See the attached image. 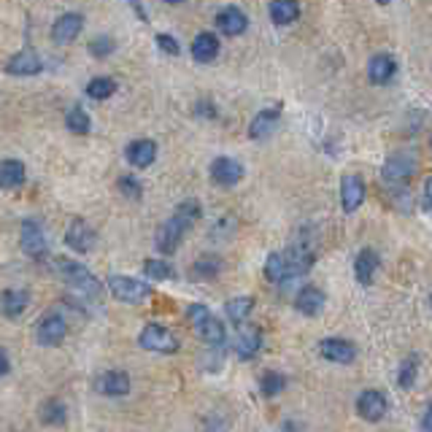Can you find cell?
<instances>
[{
	"label": "cell",
	"mask_w": 432,
	"mask_h": 432,
	"mask_svg": "<svg viewBox=\"0 0 432 432\" xmlns=\"http://www.w3.org/2000/svg\"><path fill=\"white\" fill-rule=\"evenodd\" d=\"M284 256V268H286V279H300V276H306L310 268H313V246L310 241H295L286 252H281Z\"/></svg>",
	"instance_id": "cell-3"
},
{
	"label": "cell",
	"mask_w": 432,
	"mask_h": 432,
	"mask_svg": "<svg viewBox=\"0 0 432 432\" xmlns=\"http://www.w3.org/2000/svg\"><path fill=\"white\" fill-rule=\"evenodd\" d=\"M9 373V354L0 349V376H6Z\"/></svg>",
	"instance_id": "cell-43"
},
{
	"label": "cell",
	"mask_w": 432,
	"mask_h": 432,
	"mask_svg": "<svg viewBox=\"0 0 432 432\" xmlns=\"http://www.w3.org/2000/svg\"><path fill=\"white\" fill-rule=\"evenodd\" d=\"M108 289L111 295L122 300V303H141L151 295V286L138 279H130V276H111L108 279Z\"/></svg>",
	"instance_id": "cell-6"
},
{
	"label": "cell",
	"mask_w": 432,
	"mask_h": 432,
	"mask_svg": "<svg viewBox=\"0 0 432 432\" xmlns=\"http://www.w3.org/2000/svg\"><path fill=\"white\" fill-rule=\"evenodd\" d=\"M127 162L130 165H135V168H148L151 162L157 160V144L154 141H133L130 146H127Z\"/></svg>",
	"instance_id": "cell-25"
},
{
	"label": "cell",
	"mask_w": 432,
	"mask_h": 432,
	"mask_svg": "<svg viewBox=\"0 0 432 432\" xmlns=\"http://www.w3.org/2000/svg\"><path fill=\"white\" fill-rule=\"evenodd\" d=\"M387 397L378 389H364L360 397H357V414L364 418V421H381L387 416Z\"/></svg>",
	"instance_id": "cell-10"
},
{
	"label": "cell",
	"mask_w": 432,
	"mask_h": 432,
	"mask_svg": "<svg viewBox=\"0 0 432 432\" xmlns=\"http://www.w3.org/2000/svg\"><path fill=\"white\" fill-rule=\"evenodd\" d=\"M65 127L76 135L90 133V117H87V111H81V108H70V111L65 114Z\"/></svg>",
	"instance_id": "cell-36"
},
{
	"label": "cell",
	"mask_w": 432,
	"mask_h": 432,
	"mask_svg": "<svg viewBox=\"0 0 432 432\" xmlns=\"http://www.w3.org/2000/svg\"><path fill=\"white\" fill-rule=\"evenodd\" d=\"M216 27L230 36V38H235V36H241L246 33V27H249V19H246V14L241 9H235V6H227V9H222V11L216 14Z\"/></svg>",
	"instance_id": "cell-18"
},
{
	"label": "cell",
	"mask_w": 432,
	"mask_h": 432,
	"mask_svg": "<svg viewBox=\"0 0 432 432\" xmlns=\"http://www.w3.org/2000/svg\"><path fill=\"white\" fill-rule=\"evenodd\" d=\"M65 335H68V324L65 319L57 316V313H49L46 319H40L38 333H36L40 346H60V343L65 340Z\"/></svg>",
	"instance_id": "cell-14"
},
{
	"label": "cell",
	"mask_w": 432,
	"mask_h": 432,
	"mask_svg": "<svg viewBox=\"0 0 432 432\" xmlns=\"http://www.w3.org/2000/svg\"><path fill=\"white\" fill-rule=\"evenodd\" d=\"M324 303H327V295H324L319 286H303L295 297V308L303 313V316H316L322 313Z\"/></svg>",
	"instance_id": "cell-20"
},
{
	"label": "cell",
	"mask_w": 432,
	"mask_h": 432,
	"mask_svg": "<svg viewBox=\"0 0 432 432\" xmlns=\"http://www.w3.org/2000/svg\"><path fill=\"white\" fill-rule=\"evenodd\" d=\"M364 200V181L360 176L354 173H346L343 176V181H340V205H343V211L351 214V211H357Z\"/></svg>",
	"instance_id": "cell-15"
},
{
	"label": "cell",
	"mask_w": 432,
	"mask_h": 432,
	"mask_svg": "<svg viewBox=\"0 0 432 432\" xmlns=\"http://www.w3.org/2000/svg\"><path fill=\"white\" fill-rule=\"evenodd\" d=\"M421 430H432V403L424 408V418H421Z\"/></svg>",
	"instance_id": "cell-42"
},
{
	"label": "cell",
	"mask_w": 432,
	"mask_h": 432,
	"mask_svg": "<svg viewBox=\"0 0 432 432\" xmlns=\"http://www.w3.org/2000/svg\"><path fill=\"white\" fill-rule=\"evenodd\" d=\"M138 343H141V349L160 351V354H176L178 346H181L178 338L168 327H162V324H146L141 338H138Z\"/></svg>",
	"instance_id": "cell-5"
},
{
	"label": "cell",
	"mask_w": 432,
	"mask_h": 432,
	"mask_svg": "<svg viewBox=\"0 0 432 432\" xmlns=\"http://www.w3.org/2000/svg\"><path fill=\"white\" fill-rule=\"evenodd\" d=\"M27 303H30V295L25 289H6L0 295V313L9 316V319H16L27 308Z\"/></svg>",
	"instance_id": "cell-26"
},
{
	"label": "cell",
	"mask_w": 432,
	"mask_h": 432,
	"mask_svg": "<svg viewBox=\"0 0 432 432\" xmlns=\"http://www.w3.org/2000/svg\"><path fill=\"white\" fill-rule=\"evenodd\" d=\"M117 92V81L108 79V76H100V79H92L87 84V94L92 97V100H106L111 94Z\"/></svg>",
	"instance_id": "cell-33"
},
{
	"label": "cell",
	"mask_w": 432,
	"mask_h": 432,
	"mask_svg": "<svg viewBox=\"0 0 432 432\" xmlns=\"http://www.w3.org/2000/svg\"><path fill=\"white\" fill-rule=\"evenodd\" d=\"M119 189L124 198H130V200H141L144 198V187H141V181L135 178V176H124L119 181Z\"/></svg>",
	"instance_id": "cell-40"
},
{
	"label": "cell",
	"mask_w": 432,
	"mask_h": 432,
	"mask_svg": "<svg viewBox=\"0 0 432 432\" xmlns=\"http://www.w3.org/2000/svg\"><path fill=\"white\" fill-rule=\"evenodd\" d=\"M94 387L106 397H124L130 392V378L124 370H106L103 376L94 381Z\"/></svg>",
	"instance_id": "cell-17"
},
{
	"label": "cell",
	"mask_w": 432,
	"mask_h": 432,
	"mask_svg": "<svg viewBox=\"0 0 432 432\" xmlns=\"http://www.w3.org/2000/svg\"><path fill=\"white\" fill-rule=\"evenodd\" d=\"M281 117V106H273V108H262L259 114H256L252 124H249V138H254V141H262V138H268L273 133V127H276V122Z\"/></svg>",
	"instance_id": "cell-23"
},
{
	"label": "cell",
	"mask_w": 432,
	"mask_h": 432,
	"mask_svg": "<svg viewBox=\"0 0 432 432\" xmlns=\"http://www.w3.org/2000/svg\"><path fill=\"white\" fill-rule=\"evenodd\" d=\"M144 273H146L148 279H154V281L176 279L173 265H171V262H165V259H146V262H144Z\"/></svg>",
	"instance_id": "cell-32"
},
{
	"label": "cell",
	"mask_w": 432,
	"mask_h": 432,
	"mask_svg": "<svg viewBox=\"0 0 432 432\" xmlns=\"http://www.w3.org/2000/svg\"><path fill=\"white\" fill-rule=\"evenodd\" d=\"M397 73V63L392 60L389 54H373L367 60V79L370 84H387V81L394 79Z\"/></svg>",
	"instance_id": "cell-21"
},
{
	"label": "cell",
	"mask_w": 432,
	"mask_h": 432,
	"mask_svg": "<svg viewBox=\"0 0 432 432\" xmlns=\"http://www.w3.org/2000/svg\"><path fill=\"white\" fill-rule=\"evenodd\" d=\"M57 273L65 279V284H70L73 289L84 292L87 297L100 295V281H97V279H94L92 273L84 268L81 262H70V259H65V256H60V259H57Z\"/></svg>",
	"instance_id": "cell-2"
},
{
	"label": "cell",
	"mask_w": 432,
	"mask_h": 432,
	"mask_svg": "<svg viewBox=\"0 0 432 432\" xmlns=\"http://www.w3.org/2000/svg\"><path fill=\"white\" fill-rule=\"evenodd\" d=\"M297 16H300V6L297 0H273L270 3V19L276 25H292Z\"/></svg>",
	"instance_id": "cell-27"
},
{
	"label": "cell",
	"mask_w": 432,
	"mask_h": 432,
	"mask_svg": "<svg viewBox=\"0 0 432 432\" xmlns=\"http://www.w3.org/2000/svg\"><path fill=\"white\" fill-rule=\"evenodd\" d=\"M262 349V333L256 330V327H243L238 338H235V354H238V360L243 362H249V360H254L256 354Z\"/></svg>",
	"instance_id": "cell-19"
},
{
	"label": "cell",
	"mask_w": 432,
	"mask_h": 432,
	"mask_svg": "<svg viewBox=\"0 0 432 432\" xmlns=\"http://www.w3.org/2000/svg\"><path fill=\"white\" fill-rule=\"evenodd\" d=\"M157 46H160L165 54H178V52H181L178 40H176L173 36H165V33H160V36H157Z\"/></svg>",
	"instance_id": "cell-41"
},
{
	"label": "cell",
	"mask_w": 432,
	"mask_h": 432,
	"mask_svg": "<svg viewBox=\"0 0 432 432\" xmlns=\"http://www.w3.org/2000/svg\"><path fill=\"white\" fill-rule=\"evenodd\" d=\"M94 230L84 222V219H73L70 222V227L65 232V243L73 249V252H79V254H87V252H92L94 246Z\"/></svg>",
	"instance_id": "cell-13"
},
{
	"label": "cell",
	"mask_w": 432,
	"mask_h": 432,
	"mask_svg": "<svg viewBox=\"0 0 432 432\" xmlns=\"http://www.w3.org/2000/svg\"><path fill=\"white\" fill-rule=\"evenodd\" d=\"M381 268V259L373 249H362L357 259H354V276H357V281L362 284V286H370L373 279H376V270Z\"/></svg>",
	"instance_id": "cell-22"
},
{
	"label": "cell",
	"mask_w": 432,
	"mask_h": 432,
	"mask_svg": "<svg viewBox=\"0 0 432 432\" xmlns=\"http://www.w3.org/2000/svg\"><path fill=\"white\" fill-rule=\"evenodd\" d=\"M430 306H432V295H430Z\"/></svg>",
	"instance_id": "cell-48"
},
{
	"label": "cell",
	"mask_w": 432,
	"mask_h": 432,
	"mask_svg": "<svg viewBox=\"0 0 432 432\" xmlns=\"http://www.w3.org/2000/svg\"><path fill=\"white\" fill-rule=\"evenodd\" d=\"M219 270H222V259L214 254H202L195 262V276H200V279H216Z\"/></svg>",
	"instance_id": "cell-35"
},
{
	"label": "cell",
	"mask_w": 432,
	"mask_h": 432,
	"mask_svg": "<svg viewBox=\"0 0 432 432\" xmlns=\"http://www.w3.org/2000/svg\"><path fill=\"white\" fill-rule=\"evenodd\" d=\"M319 351H322L324 360L338 364H351L357 360V346L346 338H324V340H319Z\"/></svg>",
	"instance_id": "cell-9"
},
{
	"label": "cell",
	"mask_w": 432,
	"mask_h": 432,
	"mask_svg": "<svg viewBox=\"0 0 432 432\" xmlns=\"http://www.w3.org/2000/svg\"><path fill=\"white\" fill-rule=\"evenodd\" d=\"M40 68H43V63H40L38 54L33 49H22L6 63V73H11V76H36V73H40Z\"/></svg>",
	"instance_id": "cell-16"
},
{
	"label": "cell",
	"mask_w": 432,
	"mask_h": 432,
	"mask_svg": "<svg viewBox=\"0 0 432 432\" xmlns=\"http://www.w3.org/2000/svg\"><path fill=\"white\" fill-rule=\"evenodd\" d=\"M130 6L138 11V16H141V19H146V14H144V9H141V0H130Z\"/></svg>",
	"instance_id": "cell-45"
},
{
	"label": "cell",
	"mask_w": 432,
	"mask_h": 432,
	"mask_svg": "<svg viewBox=\"0 0 432 432\" xmlns=\"http://www.w3.org/2000/svg\"><path fill=\"white\" fill-rule=\"evenodd\" d=\"M165 3H173V6H176V3H181V0H165Z\"/></svg>",
	"instance_id": "cell-47"
},
{
	"label": "cell",
	"mask_w": 432,
	"mask_h": 432,
	"mask_svg": "<svg viewBox=\"0 0 432 432\" xmlns=\"http://www.w3.org/2000/svg\"><path fill=\"white\" fill-rule=\"evenodd\" d=\"M265 279H268L270 284H284V281H289V279H286V268H284L281 252H276V254H270V256H268V262H265Z\"/></svg>",
	"instance_id": "cell-34"
},
{
	"label": "cell",
	"mask_w": 432,
	"mask_h": 432,
	"mask_svg": "<svg viewBox=\"0 0 432 432\" xmlns=\"http://www.w3.org/2000/svg\"><path fill=\"white\" fill-rule=\"evenodd\" d=\"M211 178H214V184L225 189L235 187L243 178V165L238 160H232V157H216L211 162Z\"/></svg>",
	"instance_id": "cell-11"
},
{
	"label": "cell",
	"mask_w": 432,
	"mask_h": 432,
	"mask_svg": "<svg viewBox=\"0 0 432 432\" xmlns=\"http://www.w3.org/2000/svg\"><path fill=\"white\" fill-rule=\"evenodd\" d=\"M84 30V16L81 14H63L57 16V22L52 27V38L57 46H68L79 38V33Z\"/></svg>",
	"instance_id": "cell-12"
},
{
	"label": "cell",
	"mask_w": 432,
	"mask_h": 432,
	"mask_svg": "<svg viewBox=\"0 0 432 432\" xmlns=\"http://www.w3.org/2000/svg\"><path fill=\"white\" fill-rule=\"evenodd\" d=\"M416 173V160L411 154H392L389 160L384 162V171H381V181L384 187L397 189L411 181V176Z\"/></svg>",
	"instance_id": "cell-4"
},
{
	"label": "cell",
	"mask_w": 432,
	"mask_h": 432,
	"mask_svg": "<svg viewBox=\"0 0 432 432\" xmlns=\"http://www.w3.org/2000/svg\"><path fill=\"white\" fill-rule=\"evenodd\" d=\"M225 310H227L230 322L235 324H243L249 316H252V310H254V297H232V300H227V306H225Z\"/></svg>",
	"instance_id": "cell-29"
},
{
	"label": "cell",
	"mask_w": 432,
	"mask_h": 432,
	"mask_svg": "<svg viewBox=\"0 0 432 432\" xmlns=\"http://www.w3.org/2000/svg\"><path fill=\"white\" fill-rule=\"evenodd\" d=\"M38 418L43 421V424H65L68 408L60 403V400H46V403L40 405Z\"/></svg>",
	"instance_id": "cell-30"
},
{
	"label": "cell",
	"mask_w": 432,
	"mask_h": 432,
	"mask_svg": "<svg viewBox=\"0 0 432 432\" xmlns=\"http://www.w3.org/2000/svg\"><path fill=\"white\" fill-rule=\"evenodd\" d=\"M286 389V376L279 373V370H268L262 381H259V392L265 394V397H276V394H281Z\"/></svg>",
	"instance_id": "cell-31"
},
{
	"label": "cell",
	"mask_w": 432,
	"mask_h": 432,
	"mask_svg": "<svg viewBox=\"0 0 432 432\" xmlns=\"http://www.w3.org/2000/svg\"><path fill=\"white\" fill-rule=\"evenodd\" d=\"M25 181V165L19 160L0 162V189H14Z\"/></svg>",
	"instance_id": "cell-28"
},
{
	"label": "cell",
	"mask_w": 432,
	"mask_h": 432,
	"mask_svg": "<svg viewBox=\"0 0 432 432\" xmlns=\"http://www.w3.org/2000/svg\"><path fill=\"white\" fill-rule=\"evenodd\" d=\"M376 3H381V6H389V0H376Z\"/></svg>",
	"instance_id": "cell-46"
},
{
	"label": "cell",
	"mask_w": 432,
	"mask_h": 432,
	"mask_svg": "<svg viewBox=\"0 0 432 432\" xmlns=\"http://www.w3.org/2000/svg\"><path fill=\"white\" fill-rule=\"evenodd\" d=\"M176 214L181 216L189 227H192V225H195V222L202 216V208H200V202H198V200H184L178 208H176Z\"/></svg>",
	"instance_id": "cell-38"
},
{
	"label": "cell",
	"mask_w": 432,
	"mask_h": 432,
	"mask_svg": "<svg viewBox=\"0 0 432 432\" xmlns=\"http://www.w3.org/2000/svg\"><path fill=\"white\" fill-rule=\"evenodd\" d=\"M189 230V225L181 219L178 214H173L165 225H162L160 230H157V238H154V243H157V249H160L162 254H173L176 249H178V243H181V238H184V232Z\"/></svg>",
	"instance_id": "cell-8"
},
{
	"label": "cell",
	"mask_w": 432,
	"mask_h": 432,
	"mask_svg": "<svg viewBox=\"0 0 432 432\" xmlns=\"http://www.w3.org/2000/svg\"><path fill=\"white\" fill-rule=\"evenodd\" d=\"M114 49H117V43H114V38H108V36H100V38L90 40V54L97 57V60H103V57H108V54H114Z\"/></svg>",
	"instance_id": "cell-39"
},
{
	"label": "cell",
	"mask_w": 432,
	"mask_h": 432,
	"mask_svg": "<svg viewBox=\"0 0 432 432\" xmlns=\"http://www.w3.org/2000/svg\"><path fill=\"white\" fill-rule=\"evenodd\" d=\"M216 54H219V38H216L214 33H200V36H195V40H192V57H195L200 65L214 63Z\"/></svg>",
	"instance_id": "cell-24"
},
{
	"label": "cell",
	"mask_w": 432,
	"mask_h": 432,
	"mask_svg": "<svg viewBox=\"0 0 432 432\" xmlns=\"http://www.w3.org/2000/svg\"><path fill=\"white\" fill-rule=\"evenodd\" d=\"M19 241H22V252H25L27 256H33V259H46L49 243H46L43 227H40L36 219H25V222H22Z\"/></svg>",
	"instance_id": "cell-7"
},
{
	"label": "cell",
	"mask_w": 432,
	"mask_h": 432,
	"mask_svg": "<svg viewBox=\"0 0 432 432\" xmlns=\"http://www.w3.org/2000/svg\"><path fill=\"white\" fill-rule=\"evenodd\" d=\"M416 373H418V357H408L400 364V373H397V384L403 389H411L416 384Z\"/></svg>",
	"instance_id": "cell-37"
},
{
	"label": "cell",
	"mask_w": 432,
	"mask_h": 432,
	"mask_svg": "<svg viewBox=\"0 0 432 432\" xmlns=\"http://www.w3.org/2000/svg\"><path fill=\"white\" fill-rule=\"evenodd\" d=\"M424 202H427V208H432V178L427 181V187H424Z\"/></svg>",
	"instance_id": "cell-44"
},
{
	"label": "cell",
	"mask_w": 432,
	"mask_h": 432,
	"mask_svg": "<svg viewBox=\"0 0 432 432\" xmlns=\"http://www.w3.org/2000/svg\"><path fill=\"white\" fill-rule=\"evenodd\" d=\"M187 316L189 322H192V327H195V333H198L208 346H222V343H225V327H222V322L208 310V306L192 303L187 308Z\"/></svg>",
	"instance_id": "cell-1"
}]
</instances>
